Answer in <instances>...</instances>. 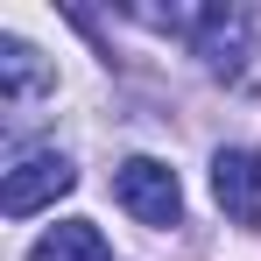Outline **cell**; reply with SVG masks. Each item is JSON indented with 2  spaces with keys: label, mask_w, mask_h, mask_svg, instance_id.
<instances>
[{
  "label": "cell",
  "mask_w": 261,
  "mask_h": 261,
  "mask_svg": "<svg viewBox=\"0 0 261 261\" xmlns=\"http://www.w3.org/2000/svg\"><path fill=\"white\" fill-rule=\"evenodd\" d=\"M29 261H113V247H106V233L92 219H64L29 247Z\"/></svg>",
  "instance_id": "5"
},
{
  "label": "cell",
  "mask_w": 261,
  "mask_h": 261,
  "mask_svg": "<svg viewBox=\"0 0 261 261\" xmlns=\"http://www.w3.org/2000/svg\"><path fill=\"white\" fill-rule=\"evenodd\" d=\"M71 184H78L71 155H57V148L21 155V163L7 170V184H0V212H7V219H29V212H43V205H57Z\"/></svg>",
  "instance_id": "2"
},
{
  "label": "cell",
  "mask_w": 261,
  "mask_h": 261,
  "mask_svg": "<svg viewBox=\"0 0 261 261\" xmlns=\"http://www.w3.org/2000/svg\"><path fill=\"white\" fill-rule=\"evenodd\" d=\"M212 198L233 226H261V155L247 148H219L212 155Z\"/></svg>",
  "instance_id": "3"
},
{
  "label": "cell",
  "mask_w": 261,
  "mask_h": 261,
  "mask_svg": "<svg viewBox=\"0 0 261 261\" xmlns=\"http://www.w3.org/2000/svg\"><path fill=\"white\" fill-rule=\"evenodd\" d=\"M49 85H57V78H49V64L29 43L0 49V99H7V106H21V99H36V92H49Z\"/></svg>",
  "instance_id": "6"
},
{
  "label": "cell",
  "mask_w": 261,
  "mask_h": 261,
  "mask_svg": "<svg viewBox=\"0 0 261 261\" xmlns=\"http://www.w3.org/2000/svg\"><path fill=\"white\" fill-rule=\"evenodd\" d=\"M247 43H254V14H240V7H212V21L198 29V57L212 78H240Z\"/></svg>",
  "instance_id": "4"
},
{
  "label": "cell",
  "mask_w": 261,
  "mask_h": 261,
  "mask_svg": "<svg viewBox=\"0 0 261 261\" xmlns=\"http://www.w3.org/2000/svg\"><path fill=\"white\" fill-rule=\"evenodd\" d=\"M113 198H120L141 226H176V219H184V184H176V170L155 163V155H127V163L113 170Z\"/></svg>",
  "instance_id": "1"
}]
</instances>
